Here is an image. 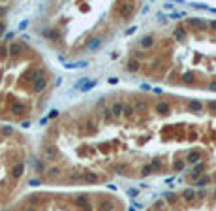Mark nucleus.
Listing matches in <instances>:
<instances>
[{
    "label": "nucleus",
    "instance_id": "1",
    "mask_svg": "<svg viewBox=\"0 0 216 211\" xmlns=\"http://www.w3.org/2000/svg\"><path fill=\"white\" fill-rule=\"evenodd\" d=\"M135 8H137V6H135L134 2H118V4H117V13H118L122 19H128L132 13L135 11Z\"/></svg>",
    "mask_w": 216,
    "mask_h": 211
},
{
    "label": "nucleus",
    "instance_id": "2",
    "mask_svg": "<svg viewBox=\"0 0 216 211\" xmlns=\"http://www.w3.org/2000/svg\"><path fill=\"white\" fill-rule=\"evenodd\" d=\"M98 211H115V202L109 198H102L98 202Z\"/></svg>",
    "mask_w": 216,
    "mask_h": 211
},
{
    "label": "nucleus",
    "instance_id": "3",
    "mask_svg": "<svg viewBox=\"0 0 216 211\" xmlns=\"http://www.w3.org/2000/svg\"><path fill=\"white\" fill-rule=\"evenodd\" d=\"M154 45H156L154 36H143L141 40H139V47H143L145 51H147V49H152Z\"/></svg>",
    "mask_w": 216,
    "mask_h": 211
},
{
    "label": "nucleus",
    "instance_id": "4",
    "mask_svg": "<svg viewBox=\"0 0 216 211\" xmlns=\"http://www.w3.org/2000/svg\"><path fill=\"white\" fill-rule=\"evenodd\" d=\"M45 87H47V77H43V75H41L38 81H34V83H32L34 93H41V90H45Z\"/></svg>",
    "mask_w": 216,
    "mask_h": 211
},
{
    "label": "nucleus",
    "instance_id": "5",
    "mask_svg": "<svg viewBox=\"0 0 216 211\" xmlns=\"http://www.w3.org/2000/svg\"><path fill=\"white\" fill-rule=\"evenodd\" d=\"M73 203L77 207H81V209H87V211H90V202H88V198L87 196H77V198L73 200Z\"/></svg>",
    "mask_w": 216,
    "mask_h": 211
},
{
    "label": "nucleus",
    "instance_id": "6",
    "mask_svg": "<svg viewBox=\"0 0 216 211\" xmlns=\"http://www.w3.org/2000/svg\"><path fill=\"white\" fill-rule=\"evenodd\" d=\"M83 181L88 183V185H94V183L100 181V177H98V173H94V172H85L83 173Z\"/></svg>",
    "mask_w": 216,
    "mask_h": 211
},
{
    "label": "nucleus",
    "instance_id": "7",
    "mask_svg": "<svg viewBox=\"0 0 216 211\" xmlns=\"http://www.w3.org/2000/svg\"><path fill=\"white\" fill-rule=\"evenodd\" d=\"M111 113H113V117H120V115H124V104L115 102L113 106H111Z\"/></svg>",
    "mask_w": 216,
    "mask_h": 211
},
{
    "label": "nucleus",
    "instance_id": "8",
    "mask_svg": "<svg viewBox=\"0 0 216 211\" xmlns=\"http://www.w3.org/2000/svg\"><path fill=\"white\" fill-rule=\"evenodd\" d=\"M23 172H25V164H23V162H19V164L13 166V170H11V177H13V179H19L21 175H23Z\"/></svg>",
    "mask_w": 216,
    "mask_h": 211
},
{
    "label": "nucleus",
    "instance_id": "9",
    "mask_svg": "<svg viewBox=\"0 0 216 211\" xmlns=\"http://www.w3.org/2000/svg\"><path fill=\"white\" fill-rule=\"evenodd\" d=\"M100 44H102L100 38H90V40L87 41V49H88V51H96V49L100 47Z\"/></svg>",
    "mask_w": 216,
    "mask_h": 211
},
{
    "label": "nucleus",
    "instance_id": "10",
    "mask_svg": "<svg viewBox=\"0 0 216 211\" xmlns=\"http://www.w3.org/2000/svg\"><path fill=\"white\" fill-rule=\"evenodd\" d=\"M126 68L130 70V72H139V68H141V62H139L137 59H130V62L126 64Z\"/></svg>",
    "mask_w": 216,
    "mask_h": 211
},
{
    "label": "nucleus",
    "instance_id": "11",
    "mask_svg": "<svg viewBox=\"0 0 216 211\" xmlns=\"http://www.w3.org/2000/svg\"><path fill=\"white\" fill-rule=\"evenodd\" d=\"M43 151H45V154H47V158H55V157L58 154V149H57L55 145H45Z\"/></svg>",
    "mask_w": 216,
    "mask_h": 211
},
{
    "label": "nucleus",
    "instance_id": "12",
    "mask_svg": "<svg viewBox=\"0 0 216 211\" xmlns=\"http://www.w3.org/2000/svg\"><path fill=\"white\" fill-rule=\"evenodd\" d=\"M21 51H23V45H21V44H17V41L10 45V55H11V57H17V55H19Z\"/></svg>",
    "mask_w": 216,
    "mask_h": 211
},
{
    "label": "nucleus",
    "instance_id": "13",
    "mask_svg": "<svg viewBox=\"0 0 216 211\" xmlns=\"http://www.w3.org/2000/svg\"><path fill=\"white\" fill-rule=\"evenodd\" d=\"M11 113L17 115V117H21V115L25 113V106H23V104H13V106H11Z\"/></svg>",
    "mask_w": 216,
    "mask_h": 211
},
{
    "label": "nucleus",
    "instance_id": "14",
    "mask_svg": "<svg viewBox=\"0 0 216 211\" xmlns=\"http://www.w3.org/2000/svg\"><path fill=\"white\" fill-rule=\"evenodd\" d=\"M102 117H103V123H111V119H113L111 108H102Z\"/></svg>",
    "mask_w": 216,
    "mask_h": 211
},
{
    "label": "nucleus",
    "instance_id": "15",
    "mask_svg": "<svg viewBox=\"0 0 216 211\" xmlns=\"http://www.w3.org/2000/svg\"><path fill=\"white\" fill-rule=\"evenodd\" d=\"M26 77H28V81H32V83H34V81H38L40 77H41V70H30Z\"/></svg>",
    "mask_w": 216,
    "mask_h": 211
},
{
    "label": "nucleus",
    "instance_id": "16",
    "mask_svg": "<svg viewBox=\"0 0 216 211\" xmlns=\"http://www.w3.org/2000/svg\"><path fill=\"white\" fill-rule=\"evenodd\" d=\"M45 175H47V177H49V179H53V177H57V175H60V168H57V166H53L51 170H47V172H45Z\"/></svg>",
    "mask_w": 216,
    "mask_h": 211
},
{
    "label": "nucleus",
    "instance_id": "17",
    "mask_svg": "<svg viewBox=\"0 0 216 211\" xmlns=\"http://www.w3.org/2000/svg\"><path fill=\"white\" fill-rule=\"evenodd\" d=\"M88 64V62H85V60H81V62H72V64H70V62H66V68H85Z\"/></svg>",
    "mask_w": 216,
    "mask_h": 211
},
{
    "label": "nucleus",
    "instance_id": "18",
    "mask_svg": "<svg viewBox=\"0 0 216 211\" xmlns=\"http://www.w3.org/2000/svg\"><path fill=\"white\" fill-rule=\"evenodd\" d=\"M34 166H36V172H38V173H43V172H45V164L40 162V160H36V162H34Z\"/></svg>",
    "mask_w": 216,
    "mask_h": 211
},
{
    "label": "nucleus",
    "instance_id": "19",
    "mask_svg": "<svg viewBox=\"0 0 216 211\" xmlns=\"http://www.w3.org/2000/svg\"><path fill=\"white\" fill-rule=\"evenodd\" d=\"M132 113H134V106H132V104H124V115L130 117Z\"/></svg>",
    "mask_w": 216,
    "mask_h": 211
},
{
    "label": "nucleus",
    "instance_id": "20",
    "mask_svg": "<svg viewBox=\"0 0 216 211\" xmlns=\"http://www.w3.org/2000/svg\"><path fill=\"white\" fill-rule=\"evenodd\" d=\"M13 132H15V130H13V126H2V134L4 136H11Z\"/></svg>",
    "mask_w": 216,
    "mask_h": 211
},
{
    "label": "nucleus",
    "instance_id": "21",
    "mask_svg": "<svg viewBox=\"0 0 216 211\" xmlns=\"http://www.w3.org/2000/svg\"><path fill=\"white\" fill-rule=\"evenodd\" d=\"M94 87H96V81H88V83H85V85H83L81 89H83V90H85V93H87V90L94 89Z\"/></svg>",
    "mask_w": 216,
    "mask_h": 211
},
{
    "label": "nucleus",
    "instance_id": "22",
    "mask_svg": "<svg viewBox=\"0 0 216 211\" xmlns=\"http://www.w3.org/2000/svg\"><path fill=\"white\" fill-rule=\"evenodd\" d=\"M41 34H43L45 38H55V34H53V30H51V29H45V30L41 32Z\"/></svg>",
    "mask_w": 216,
    "mask_h": 211
},
{
    "label": "nucleus",
    "instance_id": "23",
    "mask_svg": "<svg viewBox=\"0 0 216 211\" xmlns=\"http://www.w3.org/2000/svg\"><path fill=\"white\" fill-rule=\"evenodd\" d=\"M70 179H72V181H79V179H83V175L75 172V173H72V175H70Z\"/></svg>",
    "mask_w": 216,
    "mask_h": 211
},
{
    "label": "nucleus",
    "instance_id": "24",
    "mask_svg": "<svg viewBox=\"0 0 216 211\" xmlns=\"http://www.w3.org/2000/svg\"><path fill=\"white\" fill-rule=\"evenodd\" d=\"M8 53H10V47H0V57H2V59H4Z\"/></svg>",
    "mask_w": 216,
    "mask_h": 211
},
{
    "label": "nucleus",
    "instance_id": "25",
    "mask_svg": "<svg viewBox=\"0 0 216 211\" xmlns=\"http://www.w3.org/2000/svg\"><path fill=\"white\" fill-rule=\"evenodd\" d=\"M115 170H117L118 173H126V170H124V164H118V166L115 168Z\"/></svg>",
    "mask_w": 216,
    "mask_h": 211
},
{
    "label": "nucleus",
    "instance_id": "26",
    "mask_svg": "<svg viewBox=\"0 0 216 211\" xmlns=\"http://www.w3.org/2000/svg\"><path fill=\"white\" fill-rule=\"evenodd\" d=\"M21 126H23V128H28V126H30V121H23V123H21Z\"/></svg>",
    "mask_w": 216,
    "mask_h": 211
},
{
    "label": "nucleus",
    "instance_id": "27",
    "mask_svg": "<svg viewBox=\"0 0 216 211\" xmlns=\"http://www.w3.org/2000/svg\"><path fill=\"white\" fill-rule=\"evenodd\" d=\"M128 194H130V196H135V194H137V188H130Z\"/></svg>",
    "mask_w": 216,
    "mask_h": 211
},
{
    "label": "nucleus",
    "instance_id": "28",
    "mask_svg": "<svg viewBox=\"0 0 216 211\" xmlns=\"http://www.w3.org/2000/svg\"><path fill=\"white\" fill-rule=\"evenodd\" d=\"M30 185H32V187H36V185H40V181H38V179H32V181H30Z\"/></svg>",
    "mask_w": 216,
    "mask_h": 211
},
{
    "label": "nucleus",
    "instance_id": "29",
    "mask_svg": "<svg viewBox=\"0 0 216 211\" xmlns=\"http://www.w3.org/2000/svg\"><path fill=\"white\" fill-rule=\"evenodd\" d=\"M4 29H6V25L2 23V21H0V34H2V30H4Z\"/></svg>",
    "mask_w": 216,
    "mask_h": 211
},
{
    "label": "nucleus",
    "instance_id": "30",
    "mask_svg": "<svg viewBox=\"0 0 216 211\" xmlns=\"http://www.w3.org/2000/svg\"><path fill=\"white\" fill-rule=\"evenodd\" d=\"M25 211H36V207H34V206H28V207H26Z\"/></svg>",
    "mask_w": 216,
    "mask_h": 211
},
{
    "label": "nucleus",
    "instance_id": "31",
    "mask_svg": "<svg viewBox=\"0 0 216 211\" xmlns=\"http://www.w3.org/2000/svg\"><path fill=\"white\" fill-rule=\"evenodd\" d=\"M4 211H11V209H4Z\"/></svg>",
    "mask_w": 216,
    "mask_h": 211
}]
</instances>
